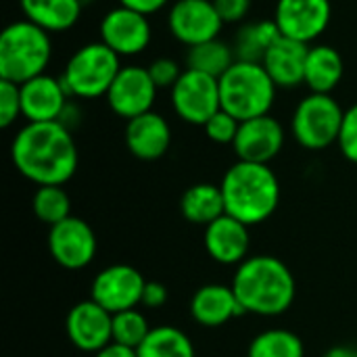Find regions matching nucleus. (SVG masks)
<instances>
[{
	"mask_svg": "<svg viewBox=\"0 0 357 357\" xmlns=\"http://www.w3.org/2000/svg\"><path fill=\"white\" fill-rule=\"evenodd\" d=\"M69 341L86 354H98L113 343V314L100 307L94 299L75 303L65 320Z\"/></svg>",
	"mask_w": 357,
	"mask_h": 357,
	"instance_id": "2eb2a0df",
	"label": "nucleus"
},
{
	"mask_svg": "<svg viewBox=\"0 0 357 357\" xmlns=\"http://www.w3.org/2000/svg\"><path fill=\"white\" fill-rule=\"evenodd\" d=\"M280 29L278 25L272 21H251L245 23L236 38H234V54L238 61H253V63H261L268 48L280 38Z\"/></svg>",
	"mask_w": 357,
	"mask_h": 357,
	"instance_id": "393cba45",
	"label": "nucleus"
},
{
	"mask_svg": "<svg viewBox=\"0 0 357 357\" xmlns=\"http://www.w3.org/2000/svg\"><path fill=\"white\" fill-rule=\"evenodd\" d=\"M144 284V276L134 266L115 264L94 276L90 287V299H94L107 312L119 314L140 305Z\"/></svg>",
	"mask_w": 357,
	"mask_h": 357,
	"instance_id": "ddd939ff",
	"label": "nucleus"
},
{
	"mask_svg": "<svg viewBox=\"0 0 357 357\" xmlns=\"http://www.w3.org/2000/svg\"><path fill=\"white\" fill-rule=\"evenodd\" d=\"M21 117V90L8 79H0V126L10 128Z\"/></svg>",
	"mask_w": 357,
	"mask_h": 357,
	"instance_id": "2f4dec72",
	"label": "nucleus"
},
{
	"mask_svg": "<svg viewBox=\"0 0 357 357\" xmlns=\"http://www.w3.org/2000/svg\"><path fill=\"white\" fill-rule=\"evenodd\" d=\"M324 357H357V347H349V345H339L328 349Z\"/></svg>",
	"mask_w": 357,
	"mask_h": 357,
	"instance_id": "ea45409f",
	"label": "nucleus"
},
{
	"mask_svg": "<svg viewBox=\"0 0 357 357\" xmlns=\"http://www.w3.org/2000/svg\"><path fill=\"white\" fill-rule=\"evenodd\" d=\"M10 159L36 186H65L77 169V146L61 121L25 123L13 138Z\"/></svg>",
	"mask_w": 357,
	"mask_h": 357,
	"instance_id": "f257e3e1",
	"label": "nucleus"
},
{
	"mask_svg": "<svg viewBox=\"0 0 357 357\" xmlns=\"http://www.w3.org/2000/svg\"><path fill=\"white\" fill-rule=\"evenodd\" d=\"M98 36L117 56H138L153 40V27L146 15L119 4L102 15Z\"/></svg>",
	"mask_w": 357,
	"mask_h": 357,
	"instance_id": "9b49d317",
	"label": "nucleus"
},
{
	"mask_svg": "<svg viewBox=\"0 0 357 357\" xmlns=\"http://www.w3.org/2000/svg\"><path fill=\"white\" fill-rule=\"evenodd\" d=\"M226 213L247 226H257L274 215L280 203V182L266 163L236 161L222 178Z\"/></svg>",
	"mask_w": 357,
	"mask_h": 357,
	"instance_id": "7ed1b4c3",
	"label": "nucleus"
},
{
	"mask_svg": "<svg viewBox=\"0 0 357 357\" xmlns=\"http://www.w3.org/2000/svg\"><path fill=\"white\" fill-rule=\"evenodd\" d=\"M52 59V38L27 19L8 23L0 33V79L17 86L46 73Z\"/></svg>",
	"mask_w": 357,
	"mask_h": 357,
	"instance_id": "20e7f679",
	"label": "nucleus"
},
{
	"mask_svg": "<svg viewBox=\"0 0 357 357\" xmlns=\"http://www.w3.org/2000/svg\"><path fill=\"white\" fill-rule=\"evenodd\" d=\"M310 46L280 36L266 52L261 65L266 67L278 90H293L305 82V61Z\"/></svg>",
	"mask_w": 357,
	"mask_h": 357,
	"instance_id": "aec40b11",
	"label": "nucleus"
},
{
	"mask_svg": "<svg viewBox=\"0 0 357 357\" xmlns=\"http://www.w3.org/2000/svg\"><path fill=\"white\" fill-rule=\"evenodd\" d=\"M169 2H172V0H119L121 6L132 8V10H136V13H142V15H146V17H151V15L163 10Z\"/></svg>",
	"mask_w": 357,
	"mask_h": 357,
	"instance_id": "e433bc0d",
	"label": "nucleus"
},
{
	"mask_svg": "<svg viewBox=\"0 0 357 357\" xmlns=\"http://www.w3.org/2000/svg\"><path fill=\"white\" fill-rule=\"evenodd\" d=\"M247 357H305V347L295 333L270 328L251 341Z\"/></svg>",
	"mask_w": 357,
	"mask_h": 357,
	"instance_id": "cd10ccee",
	"label": "nucleus"
},
{
	"mask_svg": "<svg viewBox=\"0 0 357 357\" xmlns=\"http://www.w3.org/2000/svg\"><path fill=\"white\" fill-rule=\"evenodd\" d=\"M146 69H149V73H151V77L159 90H172L184 73L182 65L169 56H159V59L151 61Z\"/></svg>",
	"mask_w": 357,
	"mask_h": 357,
	"instance_id": "473e14b6",
	"label": "nucleus"
},
{
	"mask_svg": "<svg viewBox=\"0 0 357 357\" xmlns=\"http://www.w3.org/2000/svg\"><path fill=\"white\" fill-rule=\"evenodd\" d=\"M295 289L293 272L274 255L247 257L232 278V291L243 312L266 318L284 314L295 301Z\"/></svg>",
	"mask_w": 357,
	"mask_h": 357,
	"instance_id": "f03ea898",
	"label": "nucleus"
},
{
	"mask_svg": "<svg viewBox=\"0 0 357 357\" xmlns=\"http://www.w3.org/2000/svg\"><path fill=\"white\" fill-rule=\"evenodd\" d=\"M94 357H138V351L119 343H109L98 354H94Z\"/></svg>",
	"mask_w": 357,
	"mask_h": 357,
	"instance_id": "4c0bfd02",
	"label": "nucleus"
},
{
	"mask_svg": "<svg viewBox=\"0 0 357 357\" xmlns=\"http://www.w3.org/2000/svg\"><path fill=\"white\" fill-rule=\"evenodd\" d=\"M339 149L343 157L351 163H357V102L345 109L343 115V126L339 134Z\"/></svg>",
	"mask_w": 357,
	"mask_h": 357,
	"instance_id": "72a5a7b5",
	"label": "nucleus"
},
{
	"mask_svg": "<svg viewBox=\"0 0 357 357\" xmlns=\"http://www.w3.org/2000/svg\"><path fill=\"white\" fill-rule=\"evenodd\" d=\"M245 314L232 287L205 284L197 289L190 299V316L197 324L205 328H218L228 324L232 318Z\"/></svg>",
	"mask_w": 357,
	"mask_h": 357,
	"instance_id": "412c9836",
	"label": "nucleus"
},
{
	"mask_svg": "<svg viewBox=\"0 0 357 357\" xmlns=\"http://www.w3.org/2000/svg\"><path fill=\"white\" fill-rule=\"evenodd\" d=\"M123 138H126L128 151L136 159L157 161L172 146V128L161 113L149 111L128 121Z\"/></svg>",
	"mask_w": 357,
	"mask_h": 357,
	"instance_id": "6ab92c4d",
	"label": "nucleus"
},
{
	"mask_svg": "<svg viewBox=\"0 0 357 357\" xmlns=\"http://www.w3.org/2000/svg\"><path fill=\"white\" fill-rule=\"evenodd\" d=\"M159 88L155 86L151 73L142 65H123L117 77L113 79L109 92H107V105L109 109L130 121L134 117H140L149 111H153L157 102Z\"/></svg>",
	"mask_w": 357,
	"mask_h": 357,
	"instance_id": "9d476101",
	"label": "nucleus"
},
{
	"mask_svg": "<svg viewBox=\"0 0 357 357\" xmlns=\"http://www.w3.org/2000/svg\"><path fill=\"white\" fill-rule=\"evenodd\" d=\"M249 228L228 213L205 226V249L209 257L222 266H241L249 257Z\"/></svg>",
	"mask_w": 357,
	"mask_h": 357,
	"instance_id": "a211bd4d",
	"label": "nucleus"
},
{
	"mask_svg": "<svg viewBox=\"0 0 357 357\" xmlns=\"http://www.w3.org/2000/svg\"><path fill=\"white\" fill-rule=\"evenodd\" d=\"M31 209L40 222L54 226L71 215V199L63 186H38L31 199Z\"/></svg>",
	"mask_w": 357,
	"mask_h": 357,
	"instance_id": "c85d7f7f",
	"label": "nucleus"
},
{
	"mask_svg": "<svg viewBox=\"0 0 357 357\" xmlns=\"http://www.w3.org/2000/svg\"><path fill=\"white\" fill-rule=\"evenodd\" d=\"M224 21L213 0H174L167 10V29L186 48L220 38Z\"/></svg>",
	"mask_w": 357,
	"mask_h": 357,
	"instance_id": "1a4fd4ad",
	"label": "nucleus"
},
{
	"mask_svg": "<svg viewBox=\"0 0 357 357\" xmlns=\"http://www.w3.org/2000/svg\"><path fill=\"white\" fill-rule=\"evenodd\" d=\"M48 251L52 259L65 270H84L96 257V234L88 222L69 215L50 226Z\"/></svg>",
	"mask_w": 357,
	"mask_h": 357,
	"instance_id": "4468645a",
	"label": "nucleus"
},
{
	"mask_svg": "<svg viewBox=\"0 0 357 357\" xmlns=\"http://www.w3.org/2000/svg\"><path fill=\"white\" fill-rule=\"evenodd\" d=\"M167 299H169V293H167L165 284H161L157 280H146L140 305H144L149 310H161L167 303Z\"/></svg>",
	"mask_w": 357,
	"mask_h": 357,
	"instance_id": "c9c22d12",
	"label": "nucleus"
},
{
	"mask_svg": "<svg viewBox=\"0 0 357 357\" xmlns=\"http://www.w3.org/2000/svg\"><path fill=\"white\" fill-rule=\"evenodd\" d=\"M205 134L211 142L215 144H230L234 142L236 134H238V128H241V121L236 117H232L230 113H226L224 109H220L205 126Z\"/></svg>",
	"mask_w": 357,
	"mask_h": 357,
	"instance_id": "7c9ffc66",
	"label": "nucleus"
},
{
	"mask_svg": "<svg viewBox=\"0 0 357 357\" xmlns=\"http://www.w3.org/2000/svg\"><path fill=\"white\" fill-rule=\"evenodd\" d=\"M174 113L190 126H205L220 109V82L207 73L184 69L182 77L169 90Z\"/></svg>",
	"mask_w": 357,
	"mask_h": 357,
	"instance_id": "6e6552de",
	"label": "nucleus"
},
{
	"mask_svg": "<svg viewBox=\"0 0 357 357\" xmlns=\"http://www.w3.org/2000/svg\"><path fill=\"white\" fill-rule=\"evenodd\" d=\"M236 63V54H234V46L228 44L222 38L203 42L199 46L188 48L186 52V67L207 73L211 77H222L232 65Z\"/></svg>",
	"mask_w": 357,
	"mask_h": 357,
	"instance_id": "a878e982",
	"label": "nucleus"
},
{
	"mask_svg": "<svg viewBox=\"0 0 357 357\" xmlns=\"http://www.w3.org/2000/svg\"><path fill=\"white\" fill-rule=\"evenodd\" d=\"M19 90H21V117L27 123L59 121L71 98L61 77L48 73H42L21 84Z\"/></svg>",
	"mask_w": 357,
	"mask_h": 357,
	"instance_id": "f3484780",
	"label": "nucleus"
},
{
	"mask_svg": "<svg viewBox=\"0 0 357 357\" xmlns=\"http://www.w3.org/2000/svg\"><path fill=\"white\" fill-rule=\"evenodd\" d=\"M284 146V128L272 115H261L255 119L241 121L238 134L232 142V149L238 161L266 163L274 161Z\"/></svg>",
	"mask_w": 357,
	"mask_h": 357,
	"instance_id": "dca6fc26",
	"label": "nucleus"
},
{
	"mask_svg": "<svg viewBox=\"0 0 357 357\" xmlns=\"http://www.w3.org/2000/svg\"><path fill=\"white\" fill-rule=\"evenodd\" d=\"M222 109L238 121L270 115L278 86L261 63L238 61L218 79Z\"/></svg>",
	"mask_w": 357,
	"mask_h": 357,
	"instance_id": "39448f33",
	"label": "nucleus"
},
{
	"mask_svg": "<svg viewBox=\"0 0 357 357\" xmlns=\"http://www.w3.org/2000/svg\"><path fill=\"white\" fill-rule=\"evenodd\" d=\"M121 67V56H117L109 46L98 40L79 46L69 56L61 73V82L71 98L92 100L107 96Z\"/></svg>",
	"mask_w": 357,
	"mask_h": 357,
	"instance_id": "423d86ee",
	"label": "nucleus"
},
{
	"mask_svg": "<svg viewBox=\"0 0 357 357\" xmlns=\"http://www.w3.org/2000/svg\"><path fill=\"white\" fill-rule=\"evenodd\" d=\"M151 331L153 328H151L149 320L136 307L113 314V343L138 349L144 343V339L149 337Z\"/></svg>",
	"mask_w": 357,
	"mask_h": 357,
	"instance_id": "c756f323",
	"label": "nucleus"
},
{
	"mask_svg": "<svg viewBox=\"0 0 357 357\" xmlns=\"http://www.w3.org/2000/svg\"><path fill=\"white\" fill-rule=\"evenodd\" d=\"M79 119H82V113H79V109H77V105L69 100L59 121H61V123H63L65 128H69V130H73V128H75V126L79 123Z\"/></svg>",
	"mask_w": 357,
	"mask_h": 357,
	"instance_id": "58836bf2",
	"label": "nucleus"
},
{
	"mask_svg": "<svg viewBox=\"0 0 357 357\" xmlns=\"http://www.w3.org/2000/svg\"><path fill=\"white\" fill-rule=\"evenodd\" d=\"M345 109L333 94L310 92L303 96L291 117V134L307 151H324L339 142Z\"/></svg>",
	"mask_w": 357,
	"mask_h": 357,
	"instance_id": "0eeeda50",
	"label": "nucleus"
},
{
	"mask_svg": "<svg viewBox=\"0 0 357 357\" xmlns=\"http://www.w3.org/2000/svg\"><path fill=\"white\" fill-rule=\"evenodd\" d=\"M331 0H278L274 6V23L284 38L312 44L331 25Z\"/></svg>",
	"mask_w": 357,
	"mask_h": 357,
	"instance_id": "f8f14e48",
	"label": "nucleus"
},
{
	"mask_svg": "<svg viewBox=\"0 0 357 357\" xmlns=\"http://www.w3.org/2000/svg\"><path fill=\"white\" fill-rule=\"evenodd\" d=\"M136 351L138 357H195V345L176 326H155Z\"/></svg>",
	"mask_w": 357,
	"mask_h": 357,
	"instance_id": "bb28decb",
	"label": "nucleus"
},
{
	"mask_svg": "<svg viewBox=\"0 0 357 357\" xmlns=\"http://www.w3.org/2000/svg\"><path fill=\"white\" fill-rule=\"evenodd\" d=\"M182 215L197 226H209L218 218L226 215V203L222 188L209 182H201L184 190L180 199Z\"/></svg>",
	"mask_w": 357,
	"mask_h": 357,
	"instance_id": "b1692460",
	"label": "nucleus"
},
{
	"mask_svg": "<svg viewBox=\"0 0 357 357\" xmlns=\"http://www.w3.org/2000/svg\"><path fill=\"white\" fill-rule=\"evenodd\" d=\"M23 19L36 23L44 31H69L82 17V0H19Z\"/></svg>",
	"mask_w": 357,
	"mask_h": 357,
	"instance_id": "5701e85b",
	"label": "nucleus"
},
{
	"mask_svg": "<svg viewBox=\"0 0 357 357\" xmlns=\"http://www.w3.org/2000/svg\"><path fill=\"white\" fill-rule=\"evenodd\" d=\"M345 73L343 56L328 44H314L307 50L305 61V86L316 94H333Z\"/></svg>",
	"mask_w": 357,
	"mask_h": 357,
	"instance_id": "4be33fe9",
	"label": "nucleus"
},
{
	"mask_svg": "<svg viewBox=\"0 0 357 357\" xmlns=\"http://www.w3.org/2000/svg\"><path fill=\"white\" fill-rule=\"evenodd\" d=\"M224 25L226 23H243L253 6V0H213Z\"/></svg>",
	"mask_w": 357,
	"mask_h": 357,
	"instance_id": "f704fd0d",
	"label": "nucleus"
}]
</instances>
